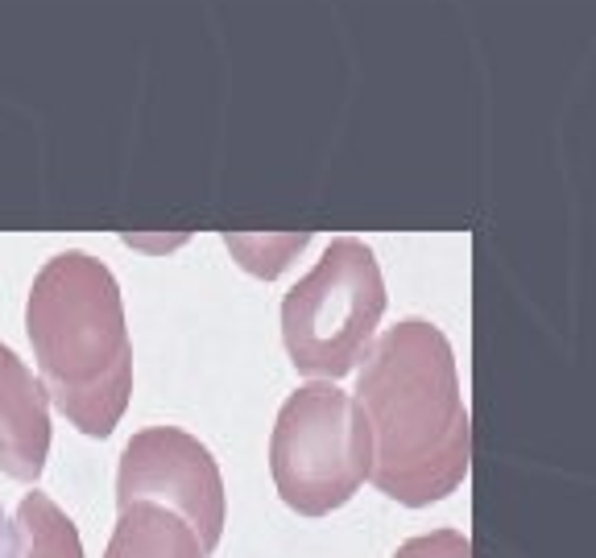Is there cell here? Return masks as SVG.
Segmentation results:
<instances>
[{
	"label": "cell",
	"instance_id": "obj_4",
	"mask_svg": "<svg viewBox=\"0 0 596 558\" xmlns=\"http://www.w3.org/2000/svg\"><path fill=\"white\" fill-rule=\"evenodd\" d=\"M381 314L385 281L373 248L356 236H340L281 298V344L298 373L340 380L369 352Z\"/></svg>",
	"mask_w": 596,
	"mask_h": 558
},
{
	"label": "cell",
	"instance_id": "obj_2",
	"mask_svg": "<svg viewBox=\"0 0 596 558\" xmlns=\"http://www.w3.org/2000/svg\"><path fill=\"white\" fill-rule=\"evenodd\" d=\"M42 389L75 430L108 439L132 394V347L125 302L108 265L58 253L42 265L25 302Z\"/></svg>",
	"mask_w": 596,
	"mask_h": 558
},
{
	"label": "cell",
	"instance_id": "obj_8",
	"mask_svg": "<svg viewBox=\"0 0 596 558\" xmlns=\"http://www.w3.org/2000/svg\"><path fill=\"white\" fill-rule=\"evenodd\" d=\"M17 558H83L79 529L46 493H25L13 517Z\"/></svg>",
	"mask_w": 596,
	"mask_h": 558
},
{
	"label": "cell",
	"instance_id": "obj_6",
	"mask_svg": "<svg viewBox=\"0 0 596 558\" xmlns=\"http://www.w3.org/2000/svg\"><path fill=\"white\" fill-rule=\"evenodd\" d=\"M50 455V406L42 380L0 344V472L33 484Z\"/></svg>",
	"mask_w": 596,
	"mask_h": 558
},
{
	"label": "cell",
	"instance_id": "obj_3",
	"mask_svg": "<svg viewBox=\"0 0 596 558\" xmlns=\"http://www.w3.org/2000/svg\"><path fill=\"white\" fill-rule=\"evenodd\" d=\"M373 468V434L356 397L331 380L286 397L269 434V472L278 496L302 517L348 505Z\"/></svg>",
	"mask_w": 596,
	"mask_h": 558
},
{
	"label": "cell",
	"instance_id": "obj_9",
	"mask_svg": "<svg viewBox=\"0 0 596 558\" xmlns=\"http://www.w3.org/2000/svg\"><path fill=\"white\" fill-rule=\"evenodd\" d=\"M394 558H472V543L460 529H435V534L402 543Z\"/></svg>",
	"mask_w": 596,
	"mask_h": 558
},
{
	"label": "cell",
	"instance_id": "obj_10",
	"mask_svg": "<svg viewBox=\"0 0 596 558\" xmlns=\"http://www.w3.org/2000/svg\"><path fill=\"white\" fill-rule=\"evenodd\" d=\"M0 558H17V529L9 522L4 505H0Z\"/></svg>",
	"mask_w": 596,
	"mask_h": 558
},
{
	"label": "cell",
	"instance_id": "obj_7",
	"mask_svg": "<svg viewBox=\"0 0 596 558\" xmlns=\"http://www.w3.org/2000/svg\"><path fill=\"white\" fill-rule=\"evenodd\" d=\"M104 558H207L191 526L162 505H125Z\"/></svg>",
	"mask_w": 596,
	"mask_h": 558
},
{
	"label": "cell",
	"instance_id": "obj_1",
	"mask_svg": "<svg viewBox=\"0 0 596 558\" xmlns=\"http://www.w3.org/2000/svg\"><path fill=\"white\" fill-rule=\"evenodd\" d=\"M356 406L373 434L369 480L397 505H435L460 489L472 460L456 356L427 319H402L364 352Z\"/></svg>",
	"mask_w": 596,
	"mask_h": 558
},
{
	"label": "cell",
	"instance_id": "obj_5",
	"mask_svg": "<svg viewBox=\"0 0 596 558\" xmlns=\"http://www.w3.org/2000/svg\"><path fill=\"white\" fill-rule=\"evenodd\" d=\"M116 505H162L191 526L203 555H212L224 534L220 468L212 451L179 427H149L132 434L116 472Z\"/></svg>",
	"mask_w": 596,
	"mask_h": 558
}]
</instances>
